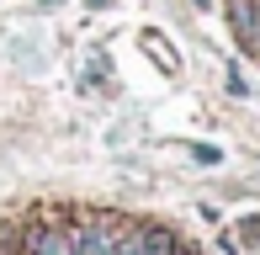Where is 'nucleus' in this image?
I'll list each match as a JSON object with an SVG mask.
<instances>
[{
    "mask_svg": "<svg viewBox=\"0 0 260 255\" xmlns=\"http://www.w3.org/2000/svg\"><path fill=\"white\" fill-rule=\"evenodd\" d=\"M229 21H234V32H239L250 48H260V6L255 0H229Z\"/></svg>",
    "mask_w": 260,
    "mask_h": 255,
    "instance_id": "obj_1",
    "label": "nucleus"
},
{
    "mask_svg": "<svg viewBox=\"0 0 260 255\" xmlns=\"http://www.w3.org/2000/svg\"><path fill=\"white\" fill-rule=\"evenodd\" d=\"M69 255H117V239H112V234H101V229H85V234H75Z\"/></svg>",
    "mask_w": 260,
    "mask_h": 255,
    "instance_id": "obj_2",
    "label": "nucleus"
},
{
    "mask_svg": "<svg viewBox=\"0 0 260 255\" xmlns=\"http://www.w3.org/2000/svg\"><path fill=\"white\" fill-rule=\"evenodd\" d=\"M32 255H69V239H58V234H48V229H38V234H32Z\"/></svg>",
    "mask_w": 260,
    "mask_h": 255,
    "instance_id": "obj_3",
    "label": "nucleus"
},
{
    "mask_svg": "<svg viewBox=\"0 0 260 255\" xmlns=\"http://www.w3.org/2000/svg\"><path fill=\"white\" fill-rule=\"evenodd\" d=\"M191 154H197V160H202V165H218V160H223V154H218V149H212V144H197V149H191Z\"/></svg>",
    "mask_w": 260,
    "mask_h": 255,
    "instance_id": "obj_4",
    "label": "nucleus"
}]
</instances>
